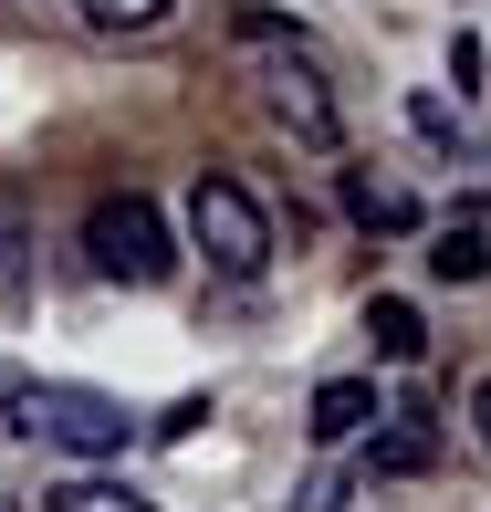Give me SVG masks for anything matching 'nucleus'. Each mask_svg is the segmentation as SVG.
I'll use <instances>...</instances> for the list:
<instances>
[{
	"label": "nucleus",
	"mask_w": 491,
	"mask_h": 512,
	"mask_svg": "<svg viewBox=\"0 0 491 512\" xmlns=\"http://www.w3.org/2000/svg\"><path fill=\"white\" fill-rule=\"evenodd\" d=\"M0 398H11V418L32 439H53L74 460H126V439H136L126 398H105V387H0Z\"/></svg>",
	"instance_id": "nucleus-2"
},
{
	"label": "nucleus",
	"mask_w": 491,
	"mask_h": 512,
	"mask_svg": "<svg viewBox=\"0 0 491 512\" xmlns=\"http://www.w3.org/2000/svg\"><path fill=\"white\" fill-rule=\"evenodd\" d=\"M429 272H439V283H481V272H491V230L481 220H450L429 241Z\"/></svg>",
	"instance_id": "nucleus-9"
},
{
	"label": "nucleus",
	"mask_w": 491,
	"mask_h": 512,
	"mask_svg": "<svg viewBox=\"0 0 491 512\" xmlns=\"http://www.w3.org/2000/svg\"><path fill=\"white\" fill-rule=\"evenodd\" d=\"M21 199H0V314H21Z\"/></svg>",
	"instance_id": "nucleus-12"
},
{
	"label": "nucleus",
	"mask_w": 491,
	"mask_h": 512,
	"mask_svg": "<svg viewBox=\"0 0 491 512\" xmlns=\"http://www.w3.org/2000/svg\"><path fill=\"white\" fill-rule=\"evenodd\" d=\"M84 262H95L105 283H136V293H147V283H168L178 251H168V220L126 189V199H95V209H84Z\"/></svg>",
	"instance_id": "nucleus-4"
},
{
	"label": "nucleus",
	"mask_w": 491,
	"mask_h": 512,
	"mask_svg": "<svg viewBox=\"0 0 491 512\" xmlns=\"http://www.w3.org/2000/svg\"><path fill=\"white\" fill-rule=\"evenodd\" d=\"M345 209H356L366 230H408L418 220V199L397 189V178H377V168H345Z\"/></svg>",
	"instance_id": "nucleus-8"
},
{
	"label": "nucleus",
	"mask_w": 491,
	"mask_h": 512,
	"mask_svg": "<svg viewBox=\"0 0 491 512\" xmlns=\"http://www.w3.org/2000/svg\"><path fill=\"white\" fill-rule=\"evenodd\" d=\"M366 418H387V408H377V387H366V377H324V387H314V418H303V429H314L324 450H335V439H356Z\"/></svg>",
	"instance_id": "nucleus-6"
},
{
	"label": "nucleus",
	"mask_w": 491,
	"mask_h": 512,
	"mask_svg": "<svg viewBox=\"0 0 491 512\" xmlns=\"http://www.w3.org/2000/svg\"><path fill=\"white\" fill-rule=\"evenodd\" d=\"M303 512H345V481L324 471V481H303Z\"/></svg>",
	"instance_id": "nucleus-14"
},
{
	"label": "nucleus",
	"mask_w": 491,
	"mask_h": 512,
	"mask_svg": "<svg viewBox=\"0 0 491 512\" xmlns=\"http://www.w3.org/2000/svg\"><path fill=\"white\" fill-rule=\"evenodd\" d=\"M0 512H11V502H0Z\"/></svg>",
	"instance_id": "nucleus-16"
},
{
	"label": "nucleus",
	"mask_w": 491,
	"mask_h": 512,
	"mask_svg": "<svg viewBox=\"0 0 491 512\" xmlns=\"http://www.w3.org/2000/svg\"><path fill=\"white\" fill-rule=\"evenodd\" d=\"M53 512H157L147 492H126V481H105V471H84V481H63V492H42Z\"/></svg>",
	"instance_id": "nucleus-10"
},
{
	"label": "nucleus",
	"mask_w": 491,
	"mask_h": 512,
	"mask_svg": "<svg viewBox=\"0 0 491 512\" xmlns=\"http://www.w3.org/2000/svg\"><path fill=\"white\" fill-rule=\"evenodd\" d=\"M189 251H199L209 272H230V283H251V272L272 262L262 199H251L241 178H199V189H189Z\"/></svg>",
	"instance_id": "nucleus-3"
},
{
	"label": "nucleus",
	"mask_w": 491,
	"mask_h": 512,
	"mask_svg": "<svg viewBox=\"0 0 491 512\" xmlns=\"http://www.w3.org/2000/svg\"><path fill=\"white\" fill-rule=\"evenodd\" d=\"M241 53L262 63L272 126H293L303 147H335V136H345V115H335V95H324V74H314V53H303V32H283L272 11H241Z\"/></svg>",
	"instance_id": "nucleus-1"
},
{
	"label": "nucleus",
	"mask_w": 491,
	"mask_h": 512,
	"mask_svg": "<svg viewBox=\"0 0 491 512\" xmlns=\"http://www.w3.org/2000/svg\"><path fill=\"white\" fill-rule=\"evenodd\" d=\"M366 335H377L387 366H418V356H429V324H418V304H397V293H377V304H366Z\"/></svg>",
	"instance_id": "nucleus-7"
},
{
	"label": "nucleus",
	"mask_w": 491,
	"mask_h": 512,
	"mask_svg": "<svg viewBox=\"0 0 491 512\" xmlns=\"http://www.w3.org/2000/svg\"><path fill=\"white\" fill-rule=\"evenodd\" d=\"M199 429H209V398H178L168 418H157V439H199Z\"/></svg>",
	"instance_id": "nucleus-13"
},
{
	"label": "nucleus",
	"mask_w": 491,
	"mask_h": 512,
	"mask_svg": "<svg viewBox=\"0 0 491 512\" xmlns=\"http://www.w3.org/2000/svg\"><path fill=\"white\" fill-rule=\"evenodd\" d=\"M429 460H439V418L418 408V398H408V408H387V429L366 439V481H418Z\"/></svg>",
	"instance_id": "nucleus-5"
},
{
	"label": "nucleus",
	"mask_w": 491,
	"mask_h": 512,
	"mask_svg": "<svg viewBox=\"0 0 491 512\" xmlns=\"http://www.w3.org/2000/svg\"><path fill=\"white\" fill-rule=\"evenodd\" d=\"M471 429H481V450H491V377L471 387Z\"/></svg>",
	"instance_id": "nucleus-15"
},
{
	"label": "nucleus",
	"mask_w": 491,
	"mask_h": 512,
	"mask_svg": "<svg viewBox=\"0 0 491 512\" xmlns=\"http://www.w3.org/2000/svg\"><path fill=\"white\" fill-rule=\"evenodd\" d=\"M168 11H178V0H84V32H105V42L115 32H157Z\"/></svg>",
	"instance_id": "nucleus-11"
}]
</instances>
